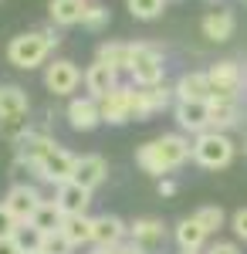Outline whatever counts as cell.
<instances>
[{
  "instance_id": "1",
  "label": "cell",
  "mask_w": 247,
  "mask_h": 254,
  "mask_svg": "<svg viewBox=\"0 0 247 254\" xmlns=\"http://www.w3.org/2000/svg\"><path fill=\"white\" fill-rule=\"evenodd\" d=\"M186 159H193V142L186 136H180V132H166V136L142 142L135 149V166L142 173L156 176V180H163L166 173L180 170Z\"/></svg>"
},
{
  "instance_id": "2",
  "label": "cell",
  "mask_w": 247,
  "mask_h": 254,
  "mask_svg": "<svg viewBox=\"0 0 247 254\" xmlns=\"http://www.w3.org/2000/svg\"><path fill=\"white\" fill-rule=\"evenodd\" d=\"M51 51L55 48H51V41H48L44 31H24V34H14V38L7 41V61L14 68H20V71L41 68Z\"/></svg>"
},
{
  "instance_id": "3",
  "label": "cell",
  "mask_w": 247,
  "mask_h": 254,
  "mask_svg": "<svg viewBox=\"0 0 247 254\" xmlns=\"http://www.w3.org/2000/svg\"><path fill=\"white\" fill-rule=\"evenodd\" d=\"M237 156V146L227 132H217L207 129L200 136H193V163L203 166V170H227Z\"/></svg>"
},
{
  "instance_id": "4",
  "label": "cell",
  "mask_w": 247,
  "mask_h": 254,
  "mask_svg": "<svg viewBox=\"0 0 247 254\" xmlns=\"http://www.w3.org/2000/svg\"><path fill=\"white\" fill-rule=\"evenodd\" d=\"M132 85L139 88H152V85H163L166 75V64H163V51L156 44H135V58H132Z\"/></svg>"
},
{
  "instance_id": "5",
  "label": "cell",
  "mask_w": 247,
  "mask_h": 254,
  "mask_svg": "<svg viewBox=\"0 0 247 254\" xmlns=\"http://www.w3.org/2000/svg\"><path fill=\"white\" fill-rule=\"evenodd\" d=\"M81 81H85V71H78V64L68 58H58L44 68V88L55 98H71V92H78Z\"/></svg>"
},
{
  "instance_id": "6",
  "label": "cell",
  "mask_w": 247,
  "mask_h": 254,
  "mask_svg": "<svg viewBox=\"0 0 247 254\" xmlns=\"http://www.w3.org/2000/svg\"><path fill=\"white\" fill-rule=\"evenodd\" d=\"M129 241L142 254H159L170 241V227L159 220V217H139L129 224Z\"/></svg>"
},
{
  "instance_id": "7",
  "label": "cell",
  "mask_w": 247,
  "mask_h": 254,
  "mask_svg": "<svg viewBox=\"0 0 247 254\" xmlns=\"http://www.w3.org/2000/svg\"><path fill=\"white\" fill-rule=\"evenodd\" d=\"M98 105H102V122H105V126L135 122V85H119V88L109 92Z\"/></svg>"
},
{
  "instance_id": "8",
  "label": "cell",
  "mask_w": 247,
  "mask_h": 254,
  "mask_svg": "<svg viewBox=\"0 0 247 254\" xmlns=\"http://www.w3.org/2000/svg\"><path fill=\"white\" fill-rule=\"evenodd\" d=\"M41 203H44V196H41V190L34 183H14V187L7 190V196H3V207L14 214V220H17L20 227H27V224L34 220Z\"/></svg>"
},
{
  "instance_id": "9",
  "label": "cell",
  "mask_w": 247,
  "mask_h": 254,
  "mask_svg": "<svg viewBox=\"0 0 247 254\" xmlns=\"http://www.w3.org/2000/svg\"><path fill=\"white\" fill-rule=\"evenodd\" d=\"M207 78H210V98L237 102L241 88H244V71H241L234 61H217V64H210Z\"/></svg>"
},
{
  "instance_id": "10",
  "label": "cell",
  "mask_w": 247,
  "mask_h": 254,
  "mask_svg": "<svg viewBox=\"0 0 247 254\" xmlns=\"http://www.w3.org/2000/svg\"><path fill=\"white\" fill-rule=\"evenodd\" d=\"M75 170H78V156H71L68 149L55 146L48 156L41 159V166L34 170V180L61 187V183H71V180H75Z\"/></svg>"
},
{
  "instance_id": "11",
  "label": "cell",
  "mask_w": 247,
  "mask_h": 254,
  "mask_svg": "<svg viewBox=\"0 0 247 254\" xmlns=\"http://www.w3.org/2000/svg\"><path fill=\"white\" fill-rule=\"evenodd\" d=\"M64 119H68V126L75 132H92V129L102 126V105L92 95H75V98H68Z\"/></svg>"
},
{
  "instance_id": "12",
  "label": "cell",
  "mask_w": 247,
  "mask_h": 254,
  "mask_svg": "<svg viewBox=\"0 0 247 254\" xmlns=\"http://www.w3.org/2000/svg\"><path fill=\"white\" fill-rule=\"evenodd\" d=\"M125 237H129V224H125L122 217H115V214L92 217V244H95V248L109 251V248L125 244Z\"/></svg>"
},
{
  "instance_id": "13",
  "label": "cell",
  "mask_w": 247,
  "mask_h": 254,
  "mask_svg": "<svg viewBox=\"0 0 247 254\" xmlns=\"http://www.w3.org/2000/svg\"><path fill=\"white\" fill-rule=\"evenodd\" d=\"M173 116H176V126H180L183 132L200 136V132L210 129V98L207 102H176Z\"/></svg>"
},
{
  "instance_id": "14",
  "label": "cell",
  "mask_w": 247,
  "mask_h": 254,
  "mask_svg": "<svg viewBox=\"0 0 247 254\" xmlns=\"http://www.w3.org/2000/svg\"><path fill=\"white\" fill-rule=\"evenodd\" d=\"M119 85H122V81H119V71H115L112 64H105V61L95 58L85 68V92L92 98H98V102L109 95V92H115Z\"/></svg>"
},
{
  "instance_id": "15",
  "label": "cell",
  "mask_w": 247,
  "mask_h": 254,
  "mask_svg": "<svg viewBox=\"0 0 247 254\" xmlns=\"http://www.w3.org/2000/svg\"><path fill=\"white\" fill-rule=\"evenodd\" d=\"M173 98L176 95H173V88H166V85H152V88H139L135 85V122H146L149 116L170 109Z\"/></svg>"
},
{
  "instance_id": "16",
  "label": "cell",
  "mask_w": 247,
  "mask_h": 254,
  "mask_svg": "<svg viewBox=\"0 0 247 254\" xmlns=\"http://www.w3.org/2000/svg\"><path fill=\"white\" fill-rule=\"evenodd\" d=\"M55 203L61 207V214L71 217V214H88V203H92V190H85L81 183H61L55 190Z\"/></svg>"
},
{
  "instance_id": "17",
  "label": "cell",
  "mask_w": 247,
  "mask_h": 254,
  "mask_svg": "<svg viewBox=\"0 0 247 254\" xmlns=\"http://www.w3.org/2000/svg\"><path fill=\"white\" fill-rule=\"evenodd\" d=\"M176 102H207L210 98V78L207 71H183L173 85Z\"/></svg>"
},
{
  "instance_id": "18",
  "label": "cell",
  "mask_w": 247,
  "mask_h": 254,
  "mask_svg": "<svg viewBox=\"0 0 247 254\" xmlns=\"http://www.w3.org/2000/svg\"><path fill=\"white\" fill-rule=\"evenodd\" d=\"M109 180V163L98 153H88V156H78V170H75V183H81L85 190H98L102 183Z\"/></svg>"
},
{
  "instance_id": "19",
  "label": "cell",
  "mask_w": 247,
  "mask_h": 254,
  "mask_svg": "<svg viewBox=\"0 0 247 254\" xmlns=\"http://www.w3.org/2000/svg\"><path fill=\"white\" fill-rule=\"evenodd\" d=\"M88 14V0H48V17L55 27H75Z\"/></svg>"
},
{
  "instance_id": "20",
  "label": "cell",
  "mask_w": 247,
  "mask_h": 254,
  "mask_svg": "<svg viewBox=\"0 0 247 254\" xmlns=\"http://www.w3.org/2000/svg\"><path fill=\"white\" fill-rule=\"evenodd\" d=\"M200 31H203V38H207V41L224 44V41L234 38L237 20H234L230 10H210V14H203V20H200Z\"/></svg>"
},
{
  "instance_id": "21",
  "label": "cell",
  "mask_w": 247,
  "mask_h": 254,
  "mask_svg": "<svg viewBox=\"0 0 247 254\" xmlns=\"http://www.w3.org/2000/svg\"><path fill=\"white\" fill-rule=\"evenodd\" d=\"M31 98L20 85H0V122L7 119H27Z\"/></svg>"
},
{
  "instance_id": "22",
  "label": "cell",
  "mask_w": 247,
  "mask_h": 254,
  "mask_svg": "<svg viewBox=\"0 0 247 254\" xmlns=\"http://www.w3.org/2000/svg\"><path fill=\"white\" fill-rule=\"evenodd\" d=\"M98 61H105V64H112L115 71L122 75V71H129L132 68V58H135V44H125V41H102L95 51Z\"/></svg>"
},
{
  "instance_id": "23",
  "label": "cell",
  "mask_w": 247,
  "mask_h": 254,
  "mask_svg": "<svg viewBox=\"0 0 247 254\" xmlns=\"http://www.w3.org/2000/svg\"><path fill=\"white\" fill-rule=\"evenodd\" d=\"M207 231L200 227V220L196 217H183L176 227H173V241H176V248L180 251H200L203 244H207Z\"/></svg>"
},
{
  "instance_id": "24",
  "label": "cell",
  "mask_w": 247,
  "mask_h": 254,
  "mask_svg": "<svg viewBox=\"0 0 247 254\" xmlns=\"http://www.w3.org/2000/svg\"><path fill=\"white\" fill-rule=\"evenodd\" d=\"M58 231L68 237L75 248H85V244H92V217H88V214H71V217L61 220Z\"/></svg>"
},
{
  "instance_id": "25",
  "label": "cell",
  "mask_w": 247,
  "mask_h": 254,
  "mask_svg": "<svg viewBox=\"0 0 247 254\" xmlns=\"http://www.w3.org/2000/svg\"><path fill=\"white\" fill-rule=\"evenodd\" d=\"M230 126H237V102H227V98H210V129L227 132Z\"/></svg>"
},
{
  "instance_id": "26",
  "label": "cell",
  "mask_w": 247,
  "mask_h": 254,
  "mask_svg": "<svg viewBox=\"0 0 247 254\" xmlns=\"http://www.w3.org/2000/svg\"><path fill=\"white\" fill-rule=\"evenodd\" d=\"M38 251L44 254H75L78 248L61 231H38Z\"/></svg>"
},
{
  "instance_id": "27",
  "label": "cell",
  "mask_w": 247,
  "mask_h": 254,
  "mask_svg": "<svg viewBox=\"0 0 247 254\" xmlns=\"http://www.w3.org/2000/svg\"><path fill=\"white\" fill-rule=\"evenodd\" d=\"M61 220H64L61 207H58L55 200H44L38 207V214H34V220H31V227H34V231H58Z\"/></svg>"
},
{
  "instance_id": "28",
  "label": "cell",
  "mask_w": 247,
  "mask_h": 254,
  "mask_svg": "<svg viewBox=\"0 0 247 254\" xmlns=\"http://www.w3.org/2000/svg\"><path fill=\"white\" fill-rule=\"evenodd\" d=\"M166 3L170 0H125V7H129V14L135 20H156L166 10Z\"/></svg>"
},
{
  "instance_id": "29",
  "label": "cell",
  "mask_w": 247,
  "mask_h": 254,
  "mask_svg": "<svg viewBox=\"0 0 247 254\" xmlns=\"http://www.w3.org/2000/svg\"><path fill=\"white\" fill-rule=\"evenodd\" d=\"M193 217L200 220V227H203L207 234H217V231L224 227V220H227V214H224L220 207H213V203H210V207H200Z\"/></svg>"
},
{
  "instance_id": "30",
  "label": "cell",
  "mask_w": 247,
  "mask_h": 254,
  "mask_svg": "<svg viewBox=\"0 0 247 254\" xmlns=\"http://www.w3.org/2000/svg\"><path fill=\"white\" fill-rule=\"evenodd\" d=\"M109 20H112V10L105 3H88V14L81 20V27L85 31H102V27H109Z\"/></svg>"
},
{
  "instance_id": "31",
  "label": "cell",
  "mask_w": 247,
  "mask_h": 254,
  "mask_svg": "<svg viewBox=\"0 0 247 254\" xmlns=\"http://www.w3.org/2000/svg\"><path fill=\"white\" fill-rule=\"evenodd\" d=\"M20 224L14 220V214L3 207V200H0V241H7V237H17Z\"/></svg>"
},
{
  "instance_id": "32",
  "label": "cell",
  "mask_w": 247,
  "mask_h": 254,
  "mask_svg": "<svg viewBox=\"0 0 247 254\" xmlns=\"http://www.w3.org/2000/svg\"><path fill=\"white\" fill-rule=\"evenodd\" d=\"M230 231L241 237L247 244V207H241V210H234V217H230Z\"/></svg>"
},
{
  "instance_id": "33",
  "label": "cell",
  "mask_w": 247,
  "mask_h": 254,
  "mask_svg": "<svg viewBox=\"0 0 247 254\" xmlns=\"http://www.w3.org/2000/svg\"><path fill=\"white\" fill-rule=\"evenodd\" d=\"M207 254H241V248L234 244V241H217V244H210Z\"/></svg>"
},
{
  "instance_id": "34",
  "label": "cell",
  "mask_w": 247,
  "mask_h": 254,
  "mask_svg": "<svg viewBox=\"0 0 247 254\" xmlns=\"http://www.w3.org/2000/svg\"><path fill=\"white\" fill-rule=\"evenodd\" d=\"M27 248L20 244L17 237H7V241H0V254H24Z\"/></svg>"
},
{
  "instance_id": "35",
  "label": "cell",
  "mask_w": 247,
  "mask_h": 254,
  "mask_svg": "<svg viewBox=\"0 0 247 254\" xmlns=\"http://www.w3.org/2000/svg\"><path fill=\"white\" fill-rule=\"evenodd\" d=\"M156 193H159V196H173V193H176V180H170V176H163V180L156 183Z\"/></svg>"
},
{
  "instance_id": "36",
  "label": "cell",
  "mask_w": 247,
  "mask_h": 254,
  "mask_svg": "<svg viewBox=\"0 0 247 254\" xmlns=\"http://www.w3.org/2000/svg\"><path fill=\"white\" fill-rule=\"evenodd\" d=\"M105 254H142V251H139V248H135L132 241H129V244H119V248H109Z\"/></svg>"
},
{
  "instance_id": "37",
  "label": "cell",
  "mask_w": 247,
  "mask_h": 254,
  "mask_svg": "<svg viewBox=\"0 0 247 254\" xmlns=\"http://www.w3.org/2000/svg\"><path fill=\"white\" fill-rule=\"evenodd\" d=\"M24 254H44V251H38V248H27V251H24Z\"/></svg>"
},
{
  "instance_id": "38",
  "label": "cell",
  "mask_w": 247,
  "mask_h": 254,
  "mask_svg": "<svg viewBox=\"0 0 247 254\" xmlns=\"http://www.w3.org/2000/svg\"><path fill=\"white\" fill-rule=\"evenodd\" d=\"M88 254H105V251H102V248H95V251H88Z\"/></svg>"
},
{
  "instance_id": "39",
  "label": "cell",
  "mask_w": 247,
  "mask_h": 254,
  "mask_svg": "<svg viewBox=\"0 0 247 254\" xmlns=\"http://www.w3.org/2000/svg\"><path fill=\"white\" fill-rule=\"evenodd\" d=\"M180 254H200V251H180Z\"/></svg>"
},
{
  "instance_id": "40",
  "label": "cell",
  "mask_w": 247,
  "mask_h": 254,
  "mask_svg": "<svg viewBox=\"0 0 247 254\" xmlns=\"http://www.w3.org/2000/svg\"><path fill=\"white\" fill-rule=\"evenodd\" d=\"M244 153H247V142H244Z\"/></svg>"
},
{
  "instance_id": "41",
  "label": "cell",
  "mask_w": 247,
  "mask_h": 254,
  "mask_svg": "<svg viewBox=\"0 0 247 254\" xmlns=\"http://www.w3.org/2000/svg\"><path fill=\"white\" fill-rule=\"evenodd\" d=\"M244 7H247V0H244Z\"/></svg>"
}]
</instances>
